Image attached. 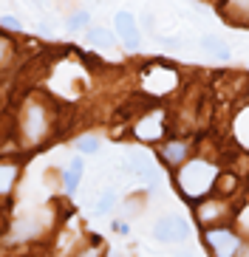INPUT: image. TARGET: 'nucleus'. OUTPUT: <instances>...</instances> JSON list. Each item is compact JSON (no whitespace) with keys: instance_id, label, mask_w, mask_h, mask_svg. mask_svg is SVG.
I'll list each match as a JSON object with an SVG mask.
<instances>
[{"instance_id":"f257e3e1","label":"nucleus","mask_w":249,"mask_h":257,"mask_svg":"<svg viewBox=\"0 0 249 257\" xmlns=\"http://www.w3.org/2000/svg\"><path fill=\"white\" fill-rule=\"evenodd\" d=\"M218 173L221 167L210 159H187L176 170V187H179L181 198H187L190 204H198L207 195H212Z\"/></svg>"},{"instance_id":"f03ea898","label":"nucleus","mask_w":249,"mask_h":257,"mask_svg":"<svg viewBox=\"0 0 249 257\" xmlns=\"http://www.w3.org/2000/svg\"><path fill=\"white\" fill-rule=\"evenodd\" d=\"M204 246L212 257H246L249 254V240L243 232L232 223H221V226L204 229Z\"/></svg>"},{"instance_id":"7ed1b4c3","label":"nucleus","mask_w":249,"mask_h":257,"mask_svg":"<svg viewBox=\"0 0 249 257\" xmlns=\"http://www.w3.org/2000/svg\"><path fill=\"white\" fill-rule=\"evenodd\" d=\"M193 215H196L198 226L210 229V226H221V223H232L235 218V204L229 198L221 195H207L204 201L193 204Z\"/></svg>"},{"instance_id":"20e7f679","label":"nucleus","mask_w":249,"mask_h":257,"mask_svg":"<svg viewBox=\"0 0 249 257\" xmlns=\"http://www.w3.org/2000/svg\"><path fill=\"white\" fill-rule=\"evenodd\" d=\"M153 240L167 243V246H176V243H187L190 240V223L184 220V215H164L158 218L150 229Z\"/></svg>"},{"instance_id":"39448f33","label":"nucleus","mask_w":249,"mask_h":257,"mask_svg":"<svg viewBox=\"0 0 249 257\" xmlns=\"http://www.w3.org/2000/svg\"><path fill=\"white\" fill-rule=\"evenodd\" d=\"M113 29H116V37L122 40V46L128 48V51H139L142 34H139V23H136V17L130 12H119V15L113 17Z\"/></svg>"},{"instance_id":"423d86ee","label":"nucleus","mask_w":249,"mask_h":257,"mask_svg":"<svg viewBox=\"0 0 249 257\" xmlns=\"http://www.w3.org/2000/svg\"><path fill=\"white\" fill-rule=\"evenodd\" d=\"M136 139L139 142H161V136L167 133V121H164V113L161 110H153V113L142 116V119L136 121V127H133Z\"/></svg>"},{"instance_id":"0eeeda50","label":"nucleus","mask_w":249,"mask_h":257,"mask_svg":"<svg viewBox=\"0 0 249 257\" xmlns=\"http://www.w3.org/2000/svg\"><path fill=\"white\" fill-rule=\"evenodd\" d=\"M190 153H193V144H190L187 139H170V142H161V147H158L161 161H164L167 167H173V170H179V167L190 159Z\"/></svg>"},{"instance_id":"6e6552de","label":"nucleus","mask_w":249,"mask_h":257,"mask_svg":"<svg viewBox=\"0 0 249 257\" xmlns=\"http://www.w3.org/2000/svg\"><path fill=\"white\" fill-rule=\"evenodd\" d=\"M48 116L40 105H29L26 107V116H23V133L29 142H40L45 136V130H48Z\"/></svg>"},{"instance_id":"1a4fd4ad","label":"nucleus","mask_w":249,"mask_h":257,"mask_svg":"<svg viewBox=\"0 0 249 257\" xmlns=\"http://www.w3.org/2000/svg\"><path fill=\"white\" fill-rule=\"evenodd\" d=\"M224 15L235 26H249V0H226Z\"/></svg>"},{"instance_id":"9d476101","label":"nucleus","mask_w":249,"mask_h":257,"mask_svg":"<svg viewBox=\"0 0 249 257\" xmlns=\"http://www.w3.org/2000/svg\"><path fill=\"white\" fill-rule=\"evenodd\" d=\"M85 175V164L82 159L76 156V159H71V164L65 167V173H62V187H65V192H74L76 187H79V181H82Z\"/></svg>"},{"instance_id":"9b49d317","label":"nucleus","mask_w":249,"mask_h":257,"mask_svg":"<svg viewBox=\"0 0 249 257\" xmlns=\"http://www.w3.org/2000/svg\"><path fill=\"white\" fill-rule=\"evenodd\" d=\"M235 192H238V175L221 170L218 178H215V189H212V195H221V198H229V201H232Z\"/></svg>"},{"instance_id":"f8f14e48","label":"nucleus","mask_w":249,"mask_h":257,"mask_svg":"<svg viewBox=\"0 0 249 257\" xmlns=\"http://www.w3.org/2000/svg\"><path fill=\"white\" fill-rule=\"evenodd\" d=\"M201 48L207 54H212V57H218V60H229L232 57V48L226 46L221 37H215V34H207V37H201Z\"/></svg>"},{"instance_id":"ddd939ff","label":"nucleus","mask_w":249,"mask_h":257,"mask_svg":"<svg viewBox=\"0 0 249 257\" xmlns=\"http://www.w3.org/2000/svg\"><path fill=\"white\" fill-rule=\"evenodd\" d=\"M85 40H88L91 46H97V48H111L116 46V34L108 29H102V26H94V29L85 31Z\"/></svg>"},{"instance_id":"4468645a","label":"nucleus","mask_w":249,"mask_h":257,"mask_svg":"<svg viewBox=\"0 0 249 257\" xmlns=\"http://www.w3.org/2000/svg\"><path fill=\"white\" fill-rule=\"evenodd\" d=\"M116 201H119V195H116V189H113V187L102 189V195L97 198V206H94V212H97V215H108V212L116 209Z\"/></svg>"},{"instance_id":"2eb2a0df","label":"nucleus","mask_w":249,"mask_h":257,"mask_svg":"<svg viewBox=\"0 0 249 257\" xmlns=\"http://www.w3.org/2000/svg\"><path fill=\"white\" fill-rule=\"evenodd\" d=\"M235 139H238L241 147H246V150H249V107L235 116Z\"/></svg>"},{"instance_id":"dca6fc26","label":"nucleus","mask_w":249,"mask_h":257,"mask_svg":"<svg viewBox=\"0 0 249 257\" xmlns=\"http://www.w3.org/2000/svg\"><path fill=\"white\" fill-rule=\"evenodd\" d=\"M76 150H79V156H97L102 150V142L97 136H79L76 139Z\"/></svg>"},{"instance_id":"f3484780","label":"nucleus","mask_w":249,"mask_h":257,"mask_svg":"<svg viewBox=\"0 0 249 257\" xmlns=\"http://www.w3.org/2000/svg\"><path fill=\"white\" fill-rule=\"evenodd\" d=\"M17 178V167L15 164H0V192H9L12 184Z\"/></svg>"},{"instance_id":"a211bd4d","label":"nucleus","mask_w":249,"mask_h":257,"mask_svg":"<svg viewBox=\"0 0 249 257\" xmlns=\"http://www.w3.org/2000/svg\"><path fill=\"white\" fill-rule=\"evenodd\" d=\"M88 23H91V15L85 12V9H79V12H74V15L68 17L65 26H68V31H82Z\"/></svg>"},{"instance_id":"6ab92c4d","label":"nucleus","mask_w":249,"mask_h":257,"mask_svg":"<svg viewBox=\"0 0 249 257\" xmlns=\"http://www.w3.org/2000/svg\"><path fill=\"white\" fill-rule=\"evenodd\" d=\"M0 26H3V29H9V31H23V20H17V17H12V15L0 17Z\"/></svg>"},{"instance_id":"aec40b11","label":"nucleus","mask_w":249,"mask_h":257,"mask_svg":"<svg viewBox=\"0 0 249 257\" xmlns=\"http://www.w3.org/2000/svg\"><path fill=\"white\" fill-rule=\"evenodd\" d=\"M79 257H102V249H99V246H91V249H85Z\"/></svg>"},{"instance_id":"412c9836","label":"nucleus","mask_w":249,"mask_h":257,"mask_svg":"<svg viewBox=\"0 0 249 257\" xmlns=\"http://www.w3.org/2000/svg\"><path fill=\"white\" fill-rule=\"evenodd\" d=\"M113 229H116V232H122V234H128V223H122V220H119V223H113Z\"/></svg>"},{"instance_id":"4be33fe9","label":"nucleus","mask_w":249,"mask_h":257,"mask_svg":"<svg viewBox=\"0 0 249 257\" xmlns=\"http://www.w3.org/2000/svg\"><path fill=\"white\" fill-rule=\"evenodd\" d=\"M176 257H196V251H193V249H181Z\"/></svg>"},{"instance_id":"5701e85b","label":"nucleus","mask_w":249,"mask_h":257,"mask_svg":"<svg viewBox=\"0 0 249 257\" xmlns=\"http://www.w3.org/2000/svg\"><path fill=\"white\" fill-rule=\"evenodd\" d=\"M3 57H6V43L0 40V62H3Z\"/></svg>"},{"instance_id":"b1692460","label":"nucleus","mask_w":249,"mask_h":257,"mask_svg":"<svg viewBox=\"0 0 249 257\" xmlns=\"http://www.w3.org/2000/svg\"><path fill=\"white\" fill-rule=\"evenodd\" d=\"M31 3H34V6H45V3H48V0H31Z\"/></svg>"}]
</instances>
